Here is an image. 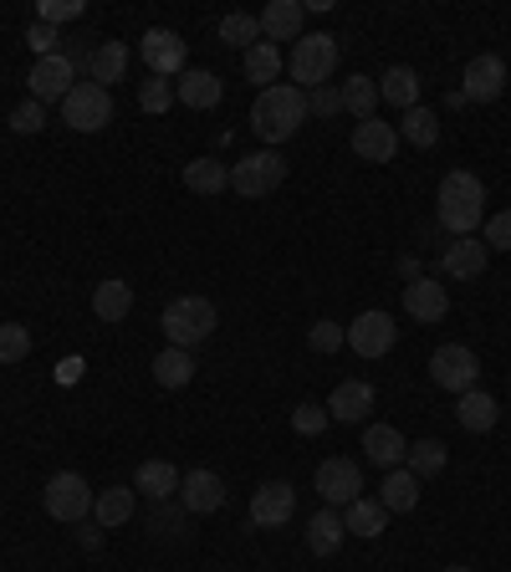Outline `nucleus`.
Returning <instances> with one entry per match:
<instances>
[{"mask_svg":"<svg viewBox=\"0 0 511 572\" xmlns=\"http://www.w3.org/2000/svg\"><path fill=\"white\" fill-rule=\"evenodd\" d=\"M312 113H307V93L302 87H292V82H271V87H261L255 93V103H251V128H255V138L261 144H286V138L307 123Z\"/></svg>","mask_w":511,"mask_h":572,"instance_id":"1","label":"nucleus"},{"mask_svg":"<svg viewBox=\"0 0 511 572\" xmlns=\"http://www.w3.org/2000/svg\"><path fill=\"white\" fill-rule=\"evenodd\" d=\"M435 220H440L450 236H476L486 226V185L471 169H450L440 179V195H435Z\"/></svg>","mask_w":511,"mask_h":572,"instance_id":"2","label":"nucleus"},{"mask_svg":"<svg viewBox=\"0 0 511 572\" xmlns=\"http://www.w3.org/2000/svg\"><path fill=\"white\" fill-rule=\"evenodd\" d=\"M286 72H292V87L312 93V87H327V77L337 72V37L327 31H302L286 56Z\"/></svg>","mask_w":511,"mask_h":572,"instance_id":"3","label":"nucleus"},{"mask_svg":"<svg viewBox=\"0 0 511 572\" xmlns=\"http://www.w3.org/2000/svg\"><path fill=\"white\" fill-rule=\"evenodd\" d=\"M159 327L169 337V347H189L195 353L205 337L216 333V302L210 297H175V302L164 306Z\"/></svg>","mask_w":511,"mask_h":572,"instance_id":"4","label":"nucleus"},{"mask_svg":"<svg viewBox=\"0 0 511 572\" xmlns=\"http://www.w3.org/2000/svg\"><path fill=\"white\" fill-rule=\"evenodd\" d=\"M282 185H286V159L277 148H255L241 164H230V189H236L241 200H267V195H277Z\"/></svg>","mask_w":511,"mask_h":572,"instance_id":"5","label":"nucleus"},{"mask_svg":"<svg viewBox=\"0 0 511 572\" xmlns=\"http://www.w3.org/2000/svg\"><path fill=\"white\" fill-rule=\"evenodd\" d=\"M93 501H97V491L77 476V470H56V476L46 480V491H41V506H46V517L62 521V527H77V521H87Z\"/></svg>","mask_w":511,"mask_h":572,"instance_id":"6","label":"nucleus"},{"mask_svg":"<svg viewBox=\"0 0 511 572\" xmlns=\"http://www.w3.org/2000/svg\"><path fill=\"white\" fill-rule=\"evenodd\" d=\"M62 123L72 134H103L113 123V93L97 87V82H77L67 97H62Z\"/></svg>","mask_w":511,"mask_h":572,"instance_id":"7","label":"nucleus"},{"mask_svg":"<svg viewBox=\"0 0 511 572\" xmlns=\"http://www.w3.org/2000/svg\"><path fill=\"white\" fill-rule=\"evenodd\" d=\"M312 491L323 496V506H353L358 496H364V470H358V460H343V455H327L323 466H317V476H312Z\"/></svg>","mask_w":511,"mask_h":572,"instance_id":"8","label":"nucleus"},{"mask_svg":"<svg viewBox=\"0 0 511 572\" xmlns=\"http://www.w3.org/2000/svg\"><path fill=\"white\" fill-rule=\"evenodd\" d=\"M430 378L440 388H450V394H466V388H476V378H481V358H476L466 343H440L430 353Z\"/></svg>","mask_w":511,"mask_h":572,"instance_id":"9","label":"nucleus"},{"mask_svg":"<svg viewBox=\"0 0 511 572\" xmlns=\"http://www.w3.org/2000/svg\"><path fill=\"white\" fill-rule=\"evenodd\" d=\"M138 56H144L148 77H179L185 72V37L169 27H148L144 41H138Z\"/></svg>","mask_w":511,"mask_h":572,"instance_id":"10","label":"nucleus"},{"mask_svg":"<svg viewBox=\"0 0 511 572\" xmlns=\"http://www.w3.org/2000/svg\"><path fill=\"white\" fill-rule=\"evenodd\" d=\"M296 517V486L292 480H267V486H255L251 496V527L261 532H277L286 521Z\"/></svg>","mask_w":511,"mask_h":572,"instance_id":"11","label":"nucleus"},{"mask_svg":"<svg viewBox=\"0 0 511 572\" xmlns=\"http://www.w3.org/2000/svg\"><path fill=\"white\" fill-rule=\"evenodd\" d=\"M507 93V62L497 52H481L466 62V77H460V97L466 103H497Z\"/></svg>","mask_w":511,"mask_h":572,"instance_id":"12","label":"nucleus"},{"mask_svg":"<svg viewBox=\"0 0 511 572\" xmlns=\"http://www.w3.org/2000/svg\"><path fill=\"white\" fill-rule=\"evenodd\" d=\"M394 343H399V327H394L389 312H358L348 322V347L358 358H384Z\"/></svg>","mask_w":511,"mask_h":572,"instance_id":"13","label":"nucleus"},{"mask_svg":"<svg viewBox=\"0 0 511 572\" xmlns=\"http://www.w3.org/2000/svg\"><path fill=\"white\" fill-rule=\"evenodd\" d=\"M27 87H31V97H36L41 107H46V103L62 107V97L77 87V72L67 67V56H62V52H56V56H36V67H31Z\"/></svg>","mask_w":511,"mask_h":572,"instance_id":"14","label":"nucleus"},{"mask_svg":"<svg viewBox=\"0 0 511 572\" xmlns=\"http://www.w3.org/2000/svg\"><path fill=\"white\" fill-rule=\"evenodd\" d=\"M353 154L364 164H394V154H399V128L384 118L353 123Z\"/></svg>","mask_w":511,"mask_h":572,"instance_id":"15","label":"nucleus"},{"mask_svg":"<svg viewBox=\"0 0 511 572\" xmlns=\"http://www.w3.org/2000/svg\"><path fill=\"white\" fill-rule=\"evenodd\" d=\"M368 409H374V384H364V378H343L327 394V419H337V425H364Z\"/></svg>","mask_w":511,"mask_h":572,"instance_id":"16","label":"nucleus"},{"mask_svg":"<svg viewBox=\"0 0 511 572\" xmlns=\"http://www.w3.org/2000/svg\"><path fill=\"white\" fill-rule=\"evenodd\" d=\"M179 506L195 511V517L220 511V506H226V480H220L216 470H185V480H179Z\"/></svg>","mask_w":511,"mask_h":572,"instance_id":"17","label":"nucleus"},{"mask_svg":"<svg viewBox=\"0 0 511 572\" xmlns=\"http://www.w3.org/2000/svg\"><path fill=\"white\" fill-rule=\"evenodd\" d=\"M404 312H409L415 322H440L445 312H450V292L430 277H415L409 287H404Z\"/></svg>","mask_w":511,"mask_h":572,"instance_id":"18","label":"nucleus"},{"mask_svg":"<svg viewBox=\"0 0 511 572\" xmlns=\"http://www.w3.org/2000/svg\"><path fill=\"white\" fill-rule=\"evenodd\" d=\"M175 97L185 107H195V113H205V107H216L220 97H226V82H220L216 72H205V67H185L175 77Z\"/></svg>","mask_w":511,"mask_h":572,"instance_id":"19","label":"nucleus"},{"mask_svg":"<svg viewBox=\"0 0 511 572\" xmlns=\"http://www.w3.org/2000/svg\"><path fill=\"white\" fill-rule=\"evenodd\" d=\"M486 261H491V251H486V240H476V236L450 240V246H445V256H440L445 277H460V281H476L486 271Z\"/></svg>","mask_w":511,"mask_h":572,"instance_id":"20","label":"nucleus"},{"mask_svg":"<svg viewBox=\"0 0 511 572\" xmlns=\"http://www.w3.org/2000/svg\"><path fill=\"white\" fill-rule=\"evenodd\" d=\"M501 419V404L486 394V388H466L456 399V425L460 429H471V435H491Z\"/></svg>","mask_w":511,"mask_h":572,"instance_id":"21","label":"nucleus"},{"mask_svg":"<svg viewBox=\"0 0 511 572\" xmlns=\"http://www.w3.org/2000/svg\"><path fill=\"white\" fill-rule=\"evenodd\" d=\"M302 21H307V6H296V0H271L267 11H261V37L277 46V41H292L302 37Z\"/></svg>","mask_w":511,"mask_h":572,"instance_id":"22","label":"nucleus"},{"mask_svg":"<svg viewBox=\"0 0 511 572\" xmlns=\"http://www.w3.org/2000/svg\"><path fill=\"white\" fill-rule=\"evenodd\" d=\"M364 455L378 470H399L404 455H409V439H404L394 425H368L364 429Z\"/></svg>","mask_w":511,"mask_h":572,"instance_id":"23","label":"nucleus"},{"mask_svg":"<svg viewBox=\"0 0 511 572\" xmlns=\"http://www.w3.org/2000/svg\"><path fill=\"white\" fill-rule=\"evenodd\" d=\"M128 312H134V287L118 281V277L97 281V287H93V318L97 322H123Z\"/></svg>","mask_w":511,"mask_h":572,"instance_id":"24","label":"nucleus"},{"mask_svg":"<svg viewBox=\"0 0 511 572\" xmlns=\"http://www.w3.org/2000/svg\"><path fill=\"white\" fill-rule=\"evenodd\" d=\"M179 470H175V460H144L138 466V476H134V491L138 496H148V501H169V496L179 491Z\"/></svg>","mask_w":511,"mask_h":572,"instance_id":"25","label":"nucleus"},{"mask_svg":"<svg viewBox=\"0 0 511 572\" xmlns=\"http://www.w3.org/2000/svg\"><path fill=\"white\" fill-rule=\"evenodd\" d=\"M185 189L189 195H205V200H216L230 189V169L220 159H189L185 164Z\"/></svg>","mask_w":511,"mask_h":572,"instance_id":"26","label":"nucleus"},{"mask_svg":"<svg viewBox=\"0 0 511 572\" xmlns=\"http://www.w3.org/2000/svg\"><path fill=\"white\" fill-rule=\"evenodd\" d=\"M378 103H394L399 113L419 107V72L415 67H389L378 77Z\"/></svg>","mask_w":511,"mask_h":572,"instance_id":"27","label":"nucleus"},{"mask_svg":"<svg viewBox=\"0 0 511 572\" xmlns=\"http://www.w3.org/2000/svg\"><path fill=\"white\" fill-rule=\"evenodd\" d=\"M93 521L103 527V532H113V527H123V521H134V486H108V491H97Z\"/></svg>","mask_w":511,"mask_h":572,"instance_id":"28","label":"nucleus"},{"mask_svg":"<svg viewBox=\"0 0 511 572\" xmlns=\"http://www.w3.org/2000/svg\"><path fill=\"white\" fill-rule=\"evenodd\" d=\"M343 537H348V527H343V517H337L333 506H323L307 521V552H317V558H333L337 547H343Z\"/></svg>","mask_w":511,"mask_h":572,"instance_id":"29","label":"nucleus"},{"mask_svg":"<svg viewBox=\"0 0 511 572\" xmlns=\"http://www.w3.org/2000/svg\"><path fill=\"white\" fill-rule=\"evenodd\" d=\"M343 527H348V537H378L389 527V511L374 496H358L353 506H343Z\"/></svg>","mask_w":511,"mask_h":572,"instance_id":"30","label":"nucleus"},{"mask_svg":"<svg viewBox=\"0 0 511 572\" xmlns=\"http://www.w3.org/2000/svg\"><path fill=\"white\" fill-rule=\"evenodd\" d=\"M123 72H128V46H123V41H103V46H93V62H87V82L108 87V82H123Z\"/></svg>","mask_w":511,"mask_h":572,"instance_id":"31","label":"nucleus"},{"mask_svg":"<svg viewBox=\"0 0 511 572\" xmlns=\"http://www.w3.org/2000/svg\"><path fill=\"white\" fill-rule=\"evenodd\" d=\"M394 128H399L404 144H415V148H435V144H440V118H435V113H430L425 103L409 107V113H404V118L394 123Z\"/></svg>","mask_w":511,"mask_h":572,"instance_id":"32","label":"nucleus"},{"mask_svg":"<svg viewBox=\"0 0 511 572\" xmlns=\"http://www.w3.org/2000/svg\"><path fill=\"white\" fill-rule=\"evenodd\" d=\"M378 501H384V511H415L419 506V476H409V470H389L384 476V486H378Z\"/></svg>","mask_w":511,"mask_h":572,"instance_id":"33","label":"nucleus"},{"mask_svg":"<svg viewBox=\"0 0 511 572\" xmlns=\"http://www.w3.org/2000/svg\"><path fill=\"white\" fill-rule=\"evenodd\" d=\"M195 368H200V363H195L189 347H164L159 358H154V378H159L164 388H185L189 378H195Z\"/></svg>","mask_w":511,"mask_h":572,"instance_id":"34","label":"nucleus"},{"mask_svg":"<svg viewBox=\"0 0 511 572\" xmlns=\"http://www.w3.org/2000/svg\"><path fill=\"white\" fill-rule=\"evenodd\" d=\"M450 466V450H445V439H419V445H409V455H404V470L419 480L440 476V470Z\"/></svg>","mask_w":511,"mask_h":572,"instance_id":"35","label":"nucleus"},{"mask_svg":"<svg viewBox=\"0 0 511 572\" xmlns=\"http://www.w3.org/2000/svg\"><path fill=\"white\" fill-rule=\"evenodd\" d=\"M216 37L226 41V46H241V52H251L255 41H261V15H251V11H230V15H220Z\"/></svg>","mask_w":511,"mask_h":572,"instance_id":"36","label":"nucleus"},{"mask_svg":"<svg viewBox=\"0 0 511 572\" xmlns=\"http://www.w3.org/2000/svg\"><path fill=\"white\" fill-rule=\"evenodd\" d=\"M241 67H246V77H251V82L271 87V82H277V72L286 67V62H282V46H271V41H255L251 52L241 56Z\"/></svg>","mask_w":511,"mask_h":572,"instance_id":"37","label":"nucleus"},{"mask_svg":"<svg viewBox=\"0 0 511 572\" xmlns=\"http://www.w3.org/2000/svg\"><path fill=\"white\" fill-rule=\"evenodd\" d=\"M343 113H353V118H378V82L374 77H348L343 82Z\"/></svg>","mask_w":511,"mask_h":572,"instance_id":"38","label":"nucleus"},{"mask_svg":"<svg viewBox=\"0 0 511 572\" xmlns=\"http://www.w3.org/2000/svg\"><path fill=\"white\" fill-rule=\"evenodd\" d=\"M6 123H11V134L31 138V134H41V128H46V107H41L36 97H27V103H15L11 113H6Z\"/></svg>","mask_w":511,"mask_h":572,"instance_id":"39","label":"nucleus"},{"mask_svg":"<svg viewBox=\"0 0 511 572\" xmlns=\"http://www.w3.org/2000/svg\"><path fill=\"white\" fill-rule=\"evenodd\" d=\"M31 353V327H21V322H0V363L11 368V363H21Z\"/></svg>","mask_w":511,"mask_h":572,"instance_id":"40","label":"nucleus"},{"mask_svg":"<svg viewBox=\"0 0 511 572\" xmlns=\"http://www.w3.org/2000/svg\"><path fill=\"white\" fill-rule=\"evenodd\" d=\"M138 107H144V113H169V107H175V82L169 77L138 82Z\"/></svg>","mask_w":511,"mask_h":572,"instance_id":"41","label":"nucleus"},{"mask_svg":"<svg viewBox=\"0 0 511 572\" xmlns=\"http://www.w3.org/2000/svg\"><path fill=\"white\" fill-rule=\"evenodd\" d=\"M343 343H348V327H337L333 318H317L307 327V347H312V353H337Z\"/></svg>","mask_w":511,"mask_h":572,"instance_id":"42","label":"nucleus"},{"mask_svg":"<svg viewBox=\"0 0 511 572\" xmlns=\"http://www.w3.org/2000/svg\"><path fill=\"white\" fill-rule=\"evenodd\" d=\"M185 506H169V501H154V511H148V527H154V537H185Z\"/></svg>","mask_w":511,"mask_h":572,"instance_id":"43","label":"nucleus"},{"mask_svg":"<svg viewBox=\"0 0 511 572\" xmlns=\"http://www.w3.org/2000/svg\"><path fill=\"white\" fill-rule=\"evenodd\" d=\"M327 425H333V419H327V404H296V409H292V429H296V435H323V429Z\"/></svg>","mask_w":511,"mask_h":572,"instance_id":"44","label":"nucleus"},{"mask_svg":"<svg viewBox=\"0 0 511 572\" xmlns=\"http://www.w3.org/2000/svg\"><path fill=\"white\" fill-rule=\"evenodd\" d=\"M82 11H87L82 0H41V6H36V21H46V27H62V21H77Z\"/></svg>","mask_w":511,"mask_h":572,"instance_id":"45","label":"nucleus"},{"mask_svg":"<svg viewBox=\"0 0 511 572\" xmlns=\"http://www.w3.org/2000/svg\"><path fill=\"white\" fill-rule=\"evenodd\" d=\"M27 41H31V52H36V56H56V52H62V37H56V27H46V21H31Z\"/></svg>","mask_w":511,"mask_h":572,"instance_id":"46","label":"nucleus"},{"mask_svg":"<svg viewBox=\"0 0 511 572\" xmlns=\"http://www.w3.org/2000/svg\"><path fill=\"white\" fill-rule=\"evenodd\" d=\"M486 251H511V210L486 220Z\"/></svg>","mask_w":511,"mask_h":572,"instance_id":"47","label":"nucleus"},{"mask_svg":"<svg viewBox=\"0 0 511 572\" xmlns=\"http://www.w3.org/2000/svg\"><path fill=\"white\" fill-rule=\"evenodd\" d=\"M337 107H343L337 87H312L307 93V113H317V118H337Z\"/></svg>","mask_w":511,"mask_h":572,"instance_id":"48","label":"nucleus"},{"mask_svg":"<svg viewBox=\"0 0 511 572\" xmlns=\"http://www.w3.org/2000/svg\"><path fill=\"white\" fill-rule=\"evenodd\" d=\"M77 542L87 547V552H97V547H103V527H97V521H77Z\"/></svg>","mask_w":511,"mask_h":572,"instance_id":"49","label":"nucleus"},{"mask_svg":"<svg viewBox=\"0 0 511 572\" xmlns=\"http://www.w3.org/2000/svg\"><path fill=\"white\" fill-rule=\"evenodd\" d=\"M56 378H62V384H77V378H82V358H67L62 368H56Z\"/></svg>","mask_w":511,"mask_h":572,"instance_id":"50","label":"nucleus"},{"mask_svg":"<svg viewBox=\"0 0 511 572\" xmlns=\"http://www.w3.org/2000/svg\"><path fill=\"white\" fill-rule=\"evenodd\" d=\"M445 572H471V568H445Z\"/></svg>","mask_w":511,"mask_h":572,"instance_id":"51","label":"nucleus"}]
</instances>
